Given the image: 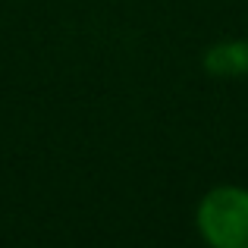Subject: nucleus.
<instances>
[{"instance_id":"f257e3e1","label":"nucleus","mask_w":248,"mask_h":248,"mask_svg":"<svg viewBox=\"0 0 248 248\" xmlns=\"http://www.w3.org/2000/svg\"><path fill=\"white\" fill-rule=\"evenodd\" d=\"M198 226L214 248H248V192L214 188L198 207Z\"/></svg>"},{"instance_id":"f03ea898","label":"nucleus","mask_w":248,"mask_h":248,"mask_svg":"<svg viewBox=\"0 0 248 248\" xmlns=\"http://www.w3.org/2000/svg\"><path fill=\"white\" fill-rule=\"evenodd\" d=\"M204 69L211 76L236 79L248 76V41H220L204 54Z\"/></svg>"}]
</instances>
